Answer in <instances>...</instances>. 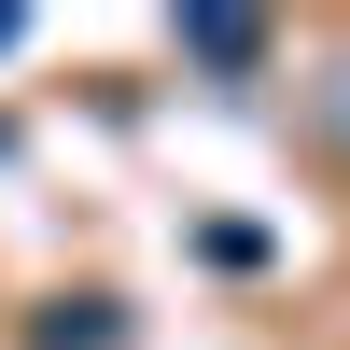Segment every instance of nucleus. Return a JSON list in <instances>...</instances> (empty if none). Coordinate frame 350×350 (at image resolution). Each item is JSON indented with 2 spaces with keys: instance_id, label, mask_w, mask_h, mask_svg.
<instances>
[{
  "instance_id": "f257e3e1",
  "label": "nucleus",
  "mask_w": 350,
  "mask_h": 350,
  "mask_svg": "<svg viewBox=\"0 0 350 350\" xmlns=\"http://www.w3.org/2000/svg\"><path fill=\"white\" fill-rule=\"evenodd\" d=\"M0 42H14V14H0Z\"/></svg>"
}]
</instances>
